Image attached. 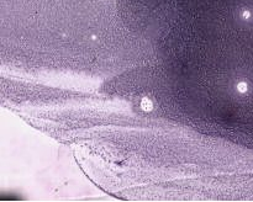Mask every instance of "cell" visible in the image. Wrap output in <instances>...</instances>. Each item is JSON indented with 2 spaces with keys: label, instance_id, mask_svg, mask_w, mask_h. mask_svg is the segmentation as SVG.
<instances>
[{
  "label": "cell",
  "instance_id": "6da1fadb",
  "mask_svg": "<svg viewBox=\"0 0 253 202\" xmlns=\"http://www.w3.org/2000/svg\"><path fill=\"white\" fill-rule=\"evenodd\" d=\"M141 106H142L143 110L148 111V110L152 109V102H151V100H148L147 98H145V99L142 100V102H141Z\"/></svg>",
  "mask_w": 253,
  "mask_h": 202
},
{
  "label": "cell",
  "instance_id": "7a4b0ae2",
  "mask_svg": "<svg viewBox=\"0 0 253 202\" xmlns=\"http://www.w3.org/2000/svg\"><path fill=\"white\" fill-rule=\"evenodd\" d=\"M237 89H238L240 91H246V90H247L246 84H243V83H241V84H238V85H237Z\"/></svg>",
  "mask_w": 253,
  "mask_h": 202
}]
</instances>
